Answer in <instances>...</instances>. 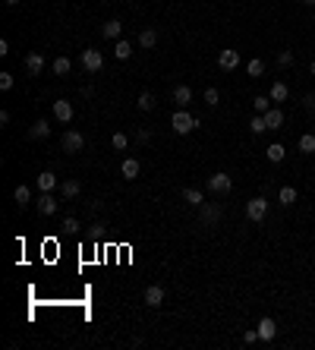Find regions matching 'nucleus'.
<instances>
[{"label": "nucleus", "instance_id": "nucleus-16", "mask_svg": "<svg viewBox=\"0 0 315 350\" xmlns=\"http://www.w3.org/2000/svg\"><path fill=\"white\" fill-rule=\"evenodd\" d=\"M173 101L180 104V111H186V104L192 101V89L189 85H177V89H173Z\"/></svg>", "mask_w": 315, "mask_h": 350}, {"label": "nucleus", "instance_id": "nucleus-6", "mask_svg": "<svg viewBox=\"0 0 315 350\" xmlns=\"http://www.w3.org/2000/svg\"><path fill=\"white\" fill-rule=\"evenodd\" d=\"M82 145H85L82 133H76V130H66V136H63V148L69 151V155H76V151H82Z\"/></svg>", "mask_w": 315, "mask_h": 350}, {"label": "nucleus", "instance_id": "nucleus-11", "mask_svg": "<svg viewBox=\"0 0 315 350\" xmlns=\"http://www.w3.org/2000/svg\"><path fill=\"white\" fill-rule=\"evenodd\" d=\"M35 186H38V190H41V193H51V190H54V186H57V177H54V173H51V170H41V173H38V177H35Z\"/></svg>", "mask_w": 315, "mask_h": 350}, {"label": "nucleus", "instance_id": "nucleus-14", "mask_svg": "<svg viewBox=\"0 0 315 350\" xmlns=\"http://www.w3.org/2000/svg\"><path fill=\"white\" fill-rule=\"evenodd\" d=\"M262 117H265L268 130H281V126H284V111H281V108H271V111L262 114Z\"/></svg>", "mask_w": 315, "mask_h": 350}, {"label": "nucleus", "instance_id": "nucleus-32", "mask_svg": "<svg viewBox=\"0 0 315 350\" xmlns=\"http://www.w3.org/2000/svg\"><path fill=\"white\" fill-rule=\"evenodd\" d=\"M299 151H302V155H312V151H315V136H302L299 139Z\"/></svg>", "mask_w": 315, "mask_h": 350}, {"label": "nucleus", "instance_id": "nucleus-23", "mask_svg": "<svg viewBox=\"0 0 315 350\" xmlns=\"http://www.w3.org/2000/svg\"><path fill=\"white\" fill-rule=\"evenodd\" d=\"M130 54H133V44H130V41L120 38V41L114 44V57H117V60H130Z\"/></svg>", "mask_w": 315, "mask_h": 350}, {"label": "nucleus", "instance_id": "nucleus-8", "mask_svg": "<svg viewBox=\"0 0 315 350\" xmlns=\"http://www.w3.org/2000/svg\"><path fill=\"white\" fill-rule=\"evenodd\" d=\"M199 215H202V224L212 227L215 221L221 218V205H205V202H202V205H199Z\"/></svg>", "mask_w": 315, "mask_h": 350}, {"label": "nucleus", "instance_id": "nucleus-13", "mask_svg": "<svg viewBox=\"0 0 315 350\" xmlns=\"http://www.w3.org/2000/svg\"><path fill=\"white\" fill-rule=\"evenodd\" d=\"M255 331H259V341H271V337L277 334V325H274V319H262Z\"/></svg>", "mask_w": 315, "mask_h": 350}, {"label": "nucleus", "instance_id": "nucleus-21", "mask_svg": "<svg viewBox=\"0 0 315 350\" xmlns=\"http://www.w3.org/2000/svg\"><path fill=\"white\" fill-rule=\"evenodd\" d=\"M60 193L66 196V199H76V196L82 193V183L79 180H66V183H60Z\"/></svg>", "mask_w": 315, "mask_h": 350}, {"label": "nucleus", "instance_id": "nucleus-42", "mask_svg": "<svg viewBox=\"0 0 315 350\" xmlns=\"http://www.w3.org/2000/svg\"><path fill=\"white\" fill-rule=\"evenodd\" d=\"M7 4H10V7H13V4H19V0H7Z\"/></svg>", "mask_w": 315, "mask_h": 350}, {"label": "nucleus", "instance_id": "nucleus-22", "mask_svg": "<svg viewBox=\"0 0 315 350\" xmlns=\"http://www.w3.org/2000/svg\"><path fill=\"white\" fill-rule=\"evenodd\" d=\"M265 155H268V161H274V164H277V161H284V155H287V148H284L281 142H271V145H268V148H265Z\"/></svg>", "mask_w": 315, "mask_h": 350}, {"label": "nucleus", "instance_id": "nucleus-38", "mask_svg": "<svg viewBox=\"0 0 315 350\" xmlns=\"http://www.w3.org/2000/svg\"><path fill=\"white\" fill-rule=\"evenodd\" d=\"M63 227H66V230H79V221H76V218H66Z\"/></svg>", "mask_w": 315, "mask_h": 350}, {"label": "nucleus", "instance_id": "nucleus-1", "mask_svg": "<svg viewBox=\"0 0 315 350\" xmlns=\"http://www.w3.org/2000/svg\"><path fill=\"white\" fill-rule=\"evenodd\" d=\"M170 126H173V133L186 136V133H192L195 126H199V117H192L189 111H177V114L170 117Z\"/></svg>", "mask_w": 315, "mask_h": 350}, {"label": "nucleus", "instance_id": "nucleus-7", "mask_svg": "<svg viewBox=\"0 0 315 350\" xmlns=\"http://www.w3.org/2000/svg\"><path fill=\"white\" fill-rule=\"evenodd\" d=\"M120 173H123V180H136L139 173H142V164H139V158H126L123 164H120Z\"/></svg>", "mask_w": 315, "mask_h": 350}, {"label": "nucleus", "instance_id": "nucleus-5", "mask_svg": "<svg viewBox=\"0 0 315 350\" xmlns=\"http://www.w3.org/2000/svg\"><path fill=\"white\" fill-rule=\"evenodd\" d=\"M145 306H151V309H158L161 303H164V287L161 284H151V287H145Z\"/></svg>", "mask_w": 315, "mask_h": 350}, {"label": "nucleus", "instance_id": "nucleus-44", "mask_svg": "<svg viewBox=\"0 0 315 350\" xmlns=\"http://www.w3.org/2000/svg\"><path fill=\"white\" fill-rule=\"evenodd\" d=\"M312 19H315V16H312Z\"/></svg>", "mask_w": 315, "mask_h": 350}, {"label": "nucleus", "instance_id": "nucleus-18", "mask_svg": "<svg viewBox=\"0 0 315 350\" xmlns=\"http://www.w3.org/2000/svg\"><path fill=\"white\" fill-rule=\"evenodd\" d=\"M13 199H16V205H19V208H26V205L32 202V190H29L26 183H19L16 190H13Z\"/></svg>", "mask_w": 315, "mask_h": 350}, {"label": "nucleus", "instance_id": "nucleus-30", "mask_svg": "<svg viewBox=\"0 0 315 350\" xmlns=\"http://www.w3.org/2000/svg\"><path fill=\"white\" fill-rule=\"evenodd\" d=\"M252 108H255V114H268L271 111V98H265V95H259L252 101Z\"/></svg>", "mask_w": 315, "mask_h": 350}, {"label": "nucleus", "instance_id": "nucleus-26", "mask_svg": "<svg viewBox=\"0 0 315 350\" xmlns=\"http://www.w3.org/2000/svg\"><path fill=\"white\" fill-rule=\"evenodd\" d=\"M136 108L139 111H151V108H155V95H151V92H142L139 101H136Z\"/></svg>", "mask_w": 315, "mask_h": 350}, {"label": "nucleus", "instance_id": "nucleus-37", "mask_svg": "<svg viewBox=\"0 0 315 350\" xmlns=\"http://www.w3.org/2000/svg\"><path fill=\"white\" fill-rule=\"evenodd\" d=\"M255 341H259V331H246L243 334V344H255Z\"/></svg>", "mask_w": 315, "mask_h": 350}, {"label": "nucleus", "instance_id": "nucleus-12", "mask_svg": "<svg viewBox=\"0 0 315 350\" xmlns=\"http://www.w3.org/2000/svg\"><path fill=\"white\" fill-rule=\"evenodd\" d=\"M218 66H221V69H237V66H240V54H237V51H221Z\"/></svg>", "mask_w": 315, "mask_h": 350}, {"label": "nucleus", "instance_id": "nucleus-40", "mask_svg": "<svg viewBox=\"0 0 315 350\" xmlns=\"http://www.w3.org/2000/svg\"><path fill=\"white\" fill-rule=\"evenodd\" d=\"M306 108H309V111L315 114V95H306Z\"/></svg>", "mask_w": 315, "mask_h": 350}, {"label": "nucleus", "instance_id": "nucleus-39", "mask_svg": "<svg viewBox=\"0 0 315 350\" xmlns=\"http://www.w3.org/2000/svg\"><path fill=\"white\" fill-rule=\"evenodd\" d=\"M148 139H151L148 130H139V133H136V142H148Z\"/></svg>", "mask_w": 315, "mask_h": 350}, {"label": "nucleus", "instance_id": "nucleus-2", "mask_svg": "<svg viewBox=\"0 0 315 350\" xmlns=\"http://www.w3.org/2000/svg\"><path fill=\"white\" fill-rule=\"evenodd\" d=\"M265 212H268V202L262 199V196H255V199H249V202H246V218H249V221H255V224H259V221L265 218Z\"/></svg>", "mask_w": 315, "mask_h": 350}, {"label": "nucleus", "instance_id": "nucleus-9", "mask_svg": "<svg viewBox=\"0 0 315 350\" xmlns=\"http://www.w3.org/2000/svg\"><path fill=\"white\" fill-rule=\"evenodd\" d=\"M54 117L60 123H69V120H73V104H69L66 98L63 101H54Z\"/></svg>", "mask_w": 315, "mask_h": 350}, {"label": "nucleus", "instance_id": "nucleus-35", "mask_svg": "<svg viewBox=\"0 0 315 350\" xmlns=\"http://www.w3.org/2000/svg\"><path fill=\"white\" fill-rule=\"evenodd\" d=\"M0 89H4V92L13 89V73H0Z\"/></svg>", "mask_w": 315, "mask_h": 350}, {"label": "nucleus", "instance_id": "nucleus-43", "mask_svg": "<svg viewBox=\"0 0 315 350\" xmlns=\"http://www.w3.org/2000/svg\"><path fill=\"white\" fill-rule=\"evenodd\" d=\"M302 4H315V0H302Z\"/></svg>", "mask_w": 315, "mask_h": 350}, {"label": "nucleus", "instance_id": "nucleus-15", "mask_svg": "<svg viewBox=\"0 0 315 350\" xmlns=\"http://www.w3.org/2000/svg\"><path fill=\"white\" fill-rule=\"evenodd\" d=\"M101 35H104V38H114V41H120V35H123V26H120V19H111V22H104V26H101Z\"/></svg>", "mask_w": 315, "mask_h": 350}, {"label": "nucleus", "instance_id": "nucleus-24", "mask_svg": "<svg viewBox=\"0 0 315 350\" xmlns=\"http://www.w3.org/2000/svg\"><path fill=\"white\" fill-rule=\"evenodd\" d=\"M183 199L189 202V205H195V208L205 202V199H202V193H199V190H192V186H186V190H183Z\"/></svg>", "mask_w": 315, "mask_h": 350}, {"label": "nucleus", "instance_id": "nucleus-36", "mask_svg": "<svg viewBox=\"0 0 315 350\" xmlns=\"http://www.w3.org/2000/svg\"><path fill=\"white\" fill-rule=\"evenodd\" d=\"M277 63H281V66H290V63H293V54H290V51H281V54H277Z\"/></svg>", "mask_w": 315, "mask_h": 350}, {"label": "nucleus", "instance_id": "nucleus-28", "mask_svg": "<svg viewBox=\"0 0 315 350\" xmlns=\"http://www.w3.org/2000/svg\"><path fill=\"white\" fill-rule=\"evenodd\" d=\"M287 95H290V89L284 82H274L271 85V101H287Z\"/></svg>", "mask_w": 315, "mask_h": 350}, {"label": "nucleus", "instance_id": "nucleus-20", "mask_svg": "<svg viewBox=\"0 0 315 350\" xmlns=\"http://www.w3.org/2000/svg\"><path fill=\"white\" fill-rule=\"evenodd\" d=\"M139 44H142L145 51H151L158 44V32L155 29H142V32H139Z\"/></svg>", "mask_w": 315, "mask_h": 350}, {"label": "nucleus", "instance_id": "nucleus-29", "mask_svg": "<svg viewBox=\"0 0 315 350\" xmlns=\"http://www.w3.org/2000/svg\"><path fill=\"white\" fill-rule=\"evenodd\" d=\"M277 199H281V205H293L296 202V190L293 186H284V190L277 193Z\"/></svg>", "mask_w": 315, "mask_h": 350}, {"label": "nucleus", "instance_id": "nucleus-41", "mask_svg": "<svg viewBox=\"0 0 315 350\" xmlns=\"http://www.w3.org/2000/svg\"><path fill=\"white\" fill-rule=\"evenodd\" d=\"M309 69H312V73H315V60H312V63H309Z\"/></svg>", "mask_w": 315, "mask_h": 350}, {"label": "nucleus", "instance_id": "nucleus-3", "mask_svg": "<svg viewBox=\"0 0 315 350\" xmlns=\"http://www.w3.org/2000/svg\"><path fill=\"white\" fill-rule=\"evenodd\" d=\"M208 190L218 193V196H224V193L233 190V180L227 177V173H215V177H208Z\"/></svg>", "mask_w": 315, "mask_h": 350}, {"label": "nucleus", "instance_id": "nucleus-27", "mask_svg": "<svg viewBox=\"0 0 315 350\" xmlns=\"http://www.w3.org/2000/svg\"><path fill=\"white\" fill-rule=\"evenodd\" d=\"M249 130H252L255 136H259V133H265V130H268V123H265V117H262V114H255V117H249Z\"/></svg>", "mask_w": 315, "mask_h": 350}, {"label": "nucleus", "instance_id": "nucleus-34", "mask_svg": "<svg viewBox=\"0 0 315 350\" xmlns=\"http://www.w3.org/2000/svg\"><path fill=\"white\" fill-rule=\"evenodd\" d=\"M221 101V95H218V89H205V104L208 108H215V104Z\"/></svg>", "mask_w": 315, "mask_h": 350}, {"label": "nucleus", "instance_id": "nucleus-10", "mask_svg": "<svg viewBox=\"0 0 315 350\" xmlns=\"http://www.w3.org/2000/svg\"><path fill=\"white\" fill-rule=\"evenodd\" d=\"M35 208H38V215H54L57 212V199L51 193H41V199L35 202Z\"/></svg>", "mask_w": 315, "mask_h": 350}, {"label": "nucleus", "instance_id": "nucleus-19", "mask_svg": "<svg viewBox=\"0 0 315 350\" xmlns=\"http://www.w3.org/2000/svg\"><path fill=\"white\" fill-rule=\"evenodd\" d=\"M26 69H29V76H38L41 69H44V57L41 54H29L26 57Z\"/></svg>", "mask_w": 315, "mask_h": 350}, {"label": "nucleus", "instance_id": "nucleus-25", "mask_svg": "<svg viewBox=\"0 0 315 350\" xmlns=\"http://www.w3.org/2000/svg\"><path fill=\"white\" fill-rule=\"evenodd\" d=\"M69 69H73L69 57H57V60H54V73H57V76H69Z\"/></svg>", "mask_w": 315, "mask_h": 350}, {"label": "nucleus", "instance_id": "nucleus-33", "mask_svg": "<svg viewBox=\"0 0 315 350\" xmlns=\"http://www.w3.org/2000/svg\"><path fill=\"white\" fill-rule=\"evenodd\" d=\"M246 73H249V76H262V73H265V63L259 60V57H255V60L246 63Z\"/></svg>", "mask_w": 315, "mask_h": 350}, {"label": "nucleus", "instance_id": "nucleus-31", "mask_svg": "<svg viewBox=\"0 0 315 350\" xmlns=\"http://www.w3.org/2000/svg\"><path fill=\"white\" fill-rule=\"evenodd\" d=\"M111 145H114L117 151H123L126 145H130V136H126V133H114V136H111Z\"/></svg>", "mask_w": 315, "mask_h": 350}, {"label": "nucleus", "instance_id": "nucleus-4", "mask_svg": "<svg viewBox=\"0 0 315 350\" xmlns=\"http://www.w3.org/2000/svg\"><path fill=\"white\" fill-rule=\"evenodd\" d=\"M82 66L88 69V73H98V69L104 66V57H101V51H95V48L82 51Z\"/></svg>", "mask_w": 315, "mask_h": 350}, {"label": "nucleus", "instance_id": "nucleus-17", "mask_svg": "<svg viewBox=\"0 0 315 350\" xmlns=\"http://www.w3.org/2000/svg\"><path fill=\"white\" fill-rule=\"evenodd\" d=\"M29 136H32V139H48V136H51L48 120H35V123L29 126Z\"/></svg>", "mask_w": 315, "mask_h": 350}]
</instances>
